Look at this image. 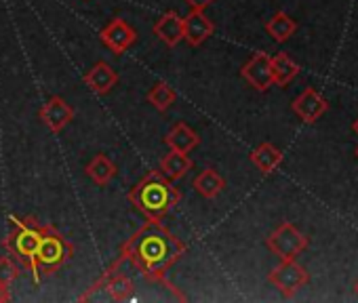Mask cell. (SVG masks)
<instances>
[{
	"label": "cell",
	"instance_id": "6da1fadb",
	"mask_svg": "<svg viewBox=\"0 0 358 303\" xmlns=\"http://www.w3.org/2000/svg\"><path fill=\"white\" fill-rule=\"evenodd\" d=\"M186 253H188L186 242H182L175 234H171L156 219H148L120 249V257L133 267H137L145 280L164 284L179 299H184V297L169 282L166 274Z\"/></svg>",
	"mask_w": 358,
	"mask_h": 303
},
{
	"label": "cell",
	"instance_id": "7a4b0ae2",
	"mask_svg": "<svg viewBox=\"0 0 358 303\" xmlns=\"http://www.w3.org/2000/svg\"><path fill=\"white\" fill-rule=\"evenodd\" d=\"M129 200L141 215H145V219L160 221L179 205L182 194L158 169H154L131 188Z\"/></svg>",
	"mask_w": 358,
	"mask_h": 303
},
{
	"label": "cell",
	"instance_id": "3957f363",
	"mask_svg": "<svg viewBox=\"0 0 358 303\" xmlns=\"http://www.w3.org/2000/svg\"><path fill=\"white\" fill-rule=\"evenodd\" d=\"M43 232H45V226L38 223V219L34 217L20 219L11 215V232L5 238V249L9 251V255L32 274V280L36 284L43 280L36 267V251H38Z\"/></svg>",
	"mask_w": 358,
	"mask_h": 303
},
{
	"label": "cell",
	"instance_id": "277c9868",
	"mask_svg": "<svg viewBox=\"0 0 358 303\" xmlns=\"http://www.w3.org/2000/svg\"><path fill=\"white\" fill-rule=\"evenodd\" d=\"M74 255V246L72 242L59 234L53 226H45L38 251H36V267L41 278L43 276H51L57 269H62Z\"/></svg>",
	"mask_w": 358,
	"mask_h": 303
},
{
	"label": "cell",
	"instance_id": "5b68a950",
	"mask_svg": "<svg viewBox=\"0 0 358 303\" xmlns=\"http://www.w3.org/2000/svg\"><path fill=\"white\" fill-rule=\"evenodd\" d=\"M266 246L278 257V259H297L301 251L308 246V236L301 234L293 223L282 221L268 238Z\"/></svg>",
	"mask_w": 358,
	"mask_h": 303
},
{
	"label": "cell",
	"instance_id": "8992f818",
	"mask_svg": "<svg viewBox=\"0 0 358 303\" xmlns=\"http://www.w3.org/2000/svg\"><path fill=\"white\" fill-rule=\"evenodd\" d=\"M127 261L118 255V259L101 274V278L85 293V295H80V301H87V299H91L97 290H101V288H106L110 295H112V299H116V301H124V299H129L131 295H133V282H131V278L124 274V272H120V267L124 265Z\"/></svg>",
	"mask_w": 358,
	"mask_h": 303
},
{
	"label": "cell",
	"instance_id": "52a82bcc",
	"mask_svg": "<svg viewBox=\"0 0 358 303\" xmlns=\"http://www.w3.org/2000/svg\"><path fill=\"white\" fill-rule=\"evenodd\" d=\"M310 274L295 259H280V263L268 274V282L276 286L285 297H293L301 286H306Z\"/></svg>",
	"mask_w": 358,
	"mask_h": 303
},
{
	"label": "cell",
	"instance_id": "ba28073f",
	"mask_svg": "<svg viewBox=\"0 0 358 303\" xmlns=\"http://www.w3.org/2000/svg\"><path fill=\"white\" fill-rule=\"evenodd\" d=\"M99 38H101V43L114 53V55H122V53H127L133 45H135V40H137V32L124 22V20H112L103 30H101V34H99Z\"/></svg>",
	"mask_w": 358,
	"mask_h": 303
},
{
	"label": "cell",
	"instance_id": "9c48e42d",
	"mask_svg": "<svg viewBox=\"0 0 358 303\" xmlns=\"http://www.w3.org/2000/svg\"><path fill=\"white\" fill-rule=\"evenodd\" d=\"M241 76L255 89V91H268L274 84L272 76V66H270V55L268 53H255L243 68Z\"/></svg>",
	"mask_w": 358,
	"mask_h": 303
},
{
	"label": "cell",
	"instance_id": "30bf717a",
	"mask_svg": "<svg viewBox=\"0 0 358 303\" xmlns=\"http://www.w3.org/2000/svg\"><path fill=\"white\" fill-rule=\"evenodd\" d=\"M38 116H41V120L47 124V128L51 131V133H59V131H64L70 122H72V118H74V110H72V105L64 99V97H51L43 108H41V112H38Z\"/></svg>",
	"mask_w": 358,
	"mask_h": 303
},
{
	"label": "cell",
	"instance_id": "8fae6325",
	"mask_svg": "<svg viewBox=\"0 0 358 303\" xmlns=\"http://www.w3.org/2000/svg\"><path fill=\"white\" fill-rule=\"evenodd\" d=\"M327 108H329L327 99H324L316 89H312V87H308V89H306L299 97H295L293 103H291V110H293L303 122H308V124L316 122V120L327 112Z\"/></svg>",
	"mask_w": 358,
	"mask_h": 303
},
{
	"label": "cell",
	"instance_id": "7c38bea8",
	"mask_svg": "<svg viewBox=\"0 0 358 303\" xmlns=\"http://www.w3.org/2000/svg\"><path fill=\"white\" fill-rule=\"evenodd\" d=\"M215 32L213 22L205 15V11H192L188 17H184V40L190 47H201L207 38H211Z\"/></svg>",
	"mask_w": 358,
	"mask_h": 303
},
{
	"label": "cell",
	"instance_id": "4fadbf2b",
	"mask_svg": "<svg viewBox=\"0 0 358 303\" xmlns=\"http://www.w3.org/2000/svg\"><path fill=\"white\" fill-rule=\"evenodd\" d=\"M154 34L166 47H177L179 43L184 40V17L179 15L177 11H166L154 24Z\"/></svg>",
	"mask_w": 358,
	"mask_h": 303
},
{
	"label": "cell",
	"instance_id": "5bb4252c",
	"mask_svg": "<svg viewBox=\"0 0 358 303\" xmlns=\"http://www.w3.org/2000/svg\"><path fill=\"white\" fill-rule=\"evenodd\" d=\"M97 95H106L114 89V84L118 82V74L114 72V68L106 61H97L83 78Z\"/></svg>",
	"mask_w": 358,
	"mask_h": 303
},
{
	"label": "cell",
	"instance_id": "9a60e30c",
	"mask_svg": "<svg viewBox=\"0 0 358 303\" xmlns=\"http://www.w3.org/2000/svg\"><path fill=\"white\" fill-rule=\"evenodd\" d=\"M164 143L171 149L184 152V154H190V152L201 143V137L196 131H192L186 122H177L164 137Z\"/></svg>",
	"mask_w": 358,
	"mask_h": 303
},
{
	"label": "cell",
	"instance_id": "2e32d148",
	"mask_svg": "<svg viewBox=\"0 0 358 303\" xmlns=\"http://www.w3.org/2000/svg\"><path fill=\"white\" fill-rule=\"evenodd\" d=\"M192 167H194V163L188 158V154H184V152H177V149H171L166 156H162V161L158 165V171L169 182H177V179H182Z\"/></svg>",
	"mask_w": 358,
	"mask_h": 303
},
{
	"label": "cell",
	"instance_id": "e0dca14e",
	"mask_svg": "<svg viewBox=\"0 0 358 303\" xmlns=\"http://www.w3.org/2000/svg\"><path fill=\"white\" fill-rule=\"evenodd\" d=\"M251 163L264 173H274L282 165V152L272 143H262L251 152Z\"/></svg>",
	"mask_w": 358,
	"mask_h": 303
},
{
	"label": "cell",
	"instance_id": "ac0fdd59",
	"mask_svg": "<svg viewBox=\"0 0 358 303\" xmlns=\"http://www.w3.org/2000/svg\"><path fill=\"white\" fill-rule=\"evenodd\" d=\"M116 165L106 156V154H97L89 165H87V169H85V173H87V177L91 179V182H95L97 186H108L114 177H116Z\"/></svg>",
	"mask_w": 358,
	"mask_h": 303
},
{
	"label": "cell",
	"instance_id": "d6986e66",
	"mask_svg": "<svg viewBox=\"0 0 358 303\" xmlns=\"http://www.w3.org/2000/svg\"><path fill=\"white\" fill-rule=\"evenodd\" d=\"M194 190L203 196V198H215L222 194V190L226 188V179L215 171V169H205L201 175H196V179L192 182Z\"/></svg>",
	"mask_w": 358,
	"mask_h": 303
},
{
	"label": "cell",
	"instance_id": "ffe728a7",
	"mask_svg": "<svg viewBox=\"0 0 358 303\" xmlns=\"http://www.w3.org/2000/svg\"><path fill=\"white\" fill-rule=\"evenodd\" d=\"M270 66H272L274 84L278 87H287L299 74V66L287 53H276L274 57H270Z\"/></svg>",
	"mask_w": 358,
	"mask_h": 303
},
{
	"label": "cell",
	"instance_id": "44dd1931",
	"mask_svg": "<svg viewBox=\"0 0 358 303\" xmlns=\"http://www.w3.org/2000/svg\"><path fill=\"white\" fill-rule=\"evenodd\" d=\"M297 30V24L291 15H287L285 11H278L268 24H266V32L276 40V43H287Z\"/></svg>",
	"mask_w": 358,
	"mask_h": 303
},
{
	"label": "cell",
	"instance_id": "7402d4cb",
	"mask_svg": "<svg viewBox=\"0 0 358 303\" xmlns=\"http://www.w3.org/2000/svg\"><path fill=\"white\" fill-rule=\"evenodd\" d=\"M175 99H177L175 91H173L169 84H164V82H158V84H154V87L148 91V101H150L158 112H166V110L175 103Z\"/></svg>",
	"mask_w": 358,
	"mask_h": 303
},
{
	"label": "cell",
	"instance_id": "603a6c76",
	"mask_svg": "<svg viewBox=\"0 0 358 303\" xmlns=\"http://www.w3.org/2000/svg\"><path fill=\"white\" fill-rule=\"evenodd\" d=\"M20 276V265L11 255H3L0 257V284L3 286H11Z\"/></svg>",
	"mask_w": 358,
	"mask_h": 303
},
{
	"label": "cell",
	"instance_id": "cb8c5ba5",
	"mask_svg": "<svg viewBox=\"0 0 358 303\" xmlns=\"http://www.w3.org/2000/svg\"><path fill=\"white\" fill-rule=\"evenodd\" d=\"M186 3L192 7V11H205L215 3V0H186Z\"/></svg>",
	"mask_w": 358,
	"mask_h": 303
},
{
	"label": "cell",
	"instance_id": "d4e9b609",
	"mask_svg": "<svg viewBox=\"0 0 358 303\" xmlns=\"http://www.w3.org/2000/svg\"><path fill=\"white\" fill-rule=\"evenodd\" d=\"M3 301H11V295H9V288L0 284V303Z\"/></svg>",
	"mask_w": 358,
	"mask_h": 303
},
{
	"label": "cell",
	"instance_id": "484cf974",
	"mask_svg": "<svg viewBox=\"0 0 358 303\" xmlns=\"http://www.w3.org/2000/svg\"><path fill=\"white\" fill-rule=\"evenodd\" d=\"M352 128H354V133H356V135H358V118H356V120H354V124H352Z\"/></svg>",
	"mask_w": 358,
	"mask_h": 303
},
{
	"label": "cell",
	"instance_id": "4316f807",
	"mask_svg": "<svg viewBox=\"0 0 358 303\" xmlns=\"http://www.w3.org/2000/svg\"><path fill=\"white\" fill-rule=\"evenodd\" d=\"M354 293H356V295H358V280H356V282H354Z\"/></svg>",
	"mask_w": 358,
	"mask_h": 303
},
{
	"label": "cell",
	"instance_id": "83f0119b",
	"mask_svg": "<svg viewBox=\"0 0 358 303\" xmlns=\"http://www.w3.org/2000/svg\"><path fill=\"white\" fill-rule=\"evenodd\" d=\"M356 158H358V147H356Z\"/></svg>",
	"mask_w": 358,
	"mask_h": 303
}]
</instances>
